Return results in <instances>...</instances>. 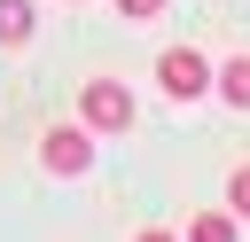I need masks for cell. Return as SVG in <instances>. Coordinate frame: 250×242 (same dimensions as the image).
<instances>
[{"label":"cell","mask_w":250,"mask_h":242,"mask_svg":"<svg viewBox=\"0 0 250 242\" xmlns=\"http://www.w3.org/2000/svg\"><path fill=\"white\" fill-rule=\"evenodd\" d=\"M180 242H242V219H234L227 203H219V211H188Z\"/></svg>","instance_id":"5"},{"label":"cell","mask_w":250,"mask_h":242,"mask_svg":"<svg viewBox=\"0 0 250 242\" xmlns=\"http://www.w3.org/2000/svg\"><path fill=\"white\" fill-rule=\"evenodd\" d=\"M156 86H164L172 101H203V94H211V55H203V47H164V55H156Z\"/></svg>","instance_id":"3"},{"label":"cell","mask_w":250,"mask_h":242,"mask_svg":"<svg viewBox=\"0 0 250 242\" xmlns=\"http://www.w3.org/2000/svg\"><path fill=\"white\" fill-rule=\"evenodd\" d=\"M31 31H39V8L31 0H0V47H31Z\"/></svg>","instance_id":"6"},{"label":"cell","mask_w":250,"mask_h":242,"mask_svg":"<svg viewBox=\"0 0 250 242\" xmlns=\"http://www.w3.org/2000/svg\"><path fill=\"white\" fill-rule=\"evenodd\" d=\"M39 172L86 180V172H94V133H86V125H47V133H39Z\"/></svg>","instance_id":"2"},{"label":"cell","mask_w":250,"mask_h":242,"mask_svg":"<svg viewBox=\"0 0 250 242\" xmlns=\"http://www.w3.org/2000/svg\"><path fill=\"white\" fill-rule=\"evenodd\" d=\"M164 8H172V0H117V16H125V23H156Z\"/></svg>","instance_id":"8"},{"label":"cell","mask_w":250,"mask_h":242,"mask_svg":"<svg viewBox=\"0 0 250 242\" xmlns=\"http://www.w3.org/2000/svg\"><path fill=\"white\" fill-rule=\"evenodd\" d=\"M211 94L227 109H250V47H234L227 62H211Z\"/></svg>","instance_id":"4"},{"label":"cell","mask_w":250,"mask_h":242,"mask_svg":"<svg viewBox=\"0 0 250 242\" xmlns=\"http://www.w3.org/2000/svg\"><path fill=\"white\" fill-rule=\"evenodd\" d=\"M141 242H180V234H172V226H148V234H141Z\"/></svg>","instance_id":"9"},{"label":"cell","mask_w":250,"mask_h":242,"mask_svg":"<svg viewBox=\"0 0 250 242\" xmlns=\"http://www.w3.org/2000/svg\"><path fill=\"white\" fill-rule=\"evenodd\" d=\"M70 8H78V0H70Z\"/></svg>","instance_id":"10"},{"label":"cell","mask_w":250,"mask_h":242,"mask_svg":"<svg viewBox=\"0 0 250 242\" xmlns=\"http://www.w3.org/2000/svg\"><path fill=\"white\" fill-rule=\"evenodd\" d=\"M133 117H141V109H133V86H125V78L102 70V78L78 86V125H86V133H133Z\"/></svg>","instance_id":"1"},{"label":"cell","mask_w":250,"mask_h":242,"mask_svg":"<svg viewBox=\"0 0 250 242\" xmlns=\"http://www.w3.org/2000/svg\"><path fill=\"white\" fill-rule=\"evenodd\" d=\"M227 211H234V219H250V156L227 172Z\"/></svg>","instance_id":"7"}]
</instances>
